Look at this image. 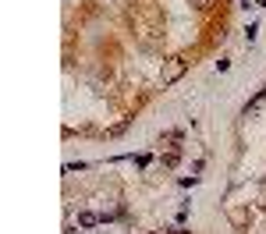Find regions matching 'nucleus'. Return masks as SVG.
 Returning <instances> with one entry per match:
<instances>
[{"label": "nucleus", "instance_id": "f03ea898", "mask_svg": "<svg viewBox=\"0 0 266 234\" xmlns=\"http://www.w3.org/2000/svg\"><path fill=\"white\" fill-rule=\"evenodd\" d=\"M262 100H266V89H259V92H256V96H252V100L245 103V117H248V114H256V106H259Z\"/></svg>", "mask_w": 266, "mask_h": 234}, {"label": "nucleus", "instance_id": "39448f33", "mask_svg": "<svg viewBox=\"0 0 266 234\" xmlns=\"http://www.w3.org/2000/svg\"><path fill=\"white\" fill-rule=\"evenodd\" d=\"M192 4H196V8H202V11H206V8H213V0H192Z\"/></svg>", "mask_w": 266, "mask_h": 234}, {"label": "nucleus", "instance_id": "7ed1b4c3", "mask_svg": "<svg viewBox=\"0 0 266 234\" xmlns=\"http://www.w3.org/2000/svg\"><path fill=\"white\" fill-rule=\"evenodd\" d=\"M128 124H132V121H128V117H124V121H121V124H114V128H106V138H114V135H121V132L128 128Z\"/></svg>", "mask_w": 266, "mask_h": 234}, {"label": "nucleus", "instance_id": "0eeeda50", "mask_svg": "<svg viewBox=\"0 0 266 234\" xmlns=\"http://www.w3.org/2000/svg\"><path fill=\"white\" fill-rule=\"evenodd\" d=\"M174 234H188V230H174Z\"/></svg>", "mask_w": 266, "mask_h": 234}, {"label": "nucleus", "instance_id": "20e7f679", "mask_svg": "<svg viewBox=\"0 0 266 234\" xmlns=\"http://www.w3.org/2000/svg\"><path fill=\"white\" fill-rule=\"evenodd\" d=\"M178 160H181V152L174 149V152H167V156H164V167H178Z\"/></svg>", "mask_w": 266, "mask_h": 234}, {"label": "nucleus", "instance_id": "f257e3e1", "mask_svg": "<svg viewBox=\"0 0 266 234\" xmlns=\"http://www.w3.org/2000/svg\"><path fill=\"white\" fill-rule=\"evenodd\" d=\"M181 71H184V60H181V57H170L167 71H164V86H174L178 78H181Z\"/></svg>", "mask_w": 266, "mask_h": 234}, {"label": "nucleus", "instance_id": "423d86ee", "mask_svg": "<svg viewBox=\"0 0 266 234\" xmlns=\"http://www.w3.org/2000/svg\"><path fill=\"white\" fill-rule=\"evenodd\" d=\"M242 8H248V0H242Z\"/></svg>", "mask_w": 266, "mask_h": 234}]
</instances>
